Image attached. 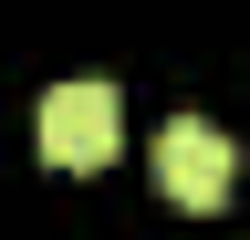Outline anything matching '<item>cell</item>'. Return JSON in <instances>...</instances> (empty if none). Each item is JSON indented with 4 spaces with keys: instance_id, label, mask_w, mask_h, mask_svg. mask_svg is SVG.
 <instances>
[{
    "instance_id": "7a4b0ae2",
    "label": "cell",
    "mask_w": 250,
    "mask_h": 240,
    "mask_svg": "<svg viewBox=\"0 0 250 240\" xmlns=\"http://www.w3.org/2000/svg\"><path fill=\"white\" fill-rule=\"evenodd\" d=\"M156 188H167L177 209H219L240 188V146L208 126V115H177L167 136H156Z\"/></svg>"
},
{
    "instance_id": "6da1fadb",
    "label": "cell",
    "mask_w": 250,
    "mask_h": 240,
    "mask_svg": "<svg viewBox=\"0 0 250 240\" xmlns=\"http://www.w3.org/2000/svg\"><path fill=\"white\" fill-rule=\"evenodd\" d=\"M31 146H42V167H104L125 146V94L115 84H52L31 115Z\"/></svg>"
}]
</instances>
